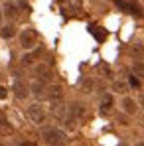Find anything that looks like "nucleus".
Returning a JSON list of instances; mask_svg holds the SVG:
<instances>
[{"label":"nucleus","instance_id":"f257e3e1","mask_svg":"<svg viewBox=\"0 0 144 146\" xmlns=\"http://www.w3.org/2000/svg\"><path fill=\"white\" fill-rule=\"evenodd\" d=\"M42 138H44V142H46V144H63V142H65V138H67V136H65V132H63V130H59V128H46V130H44V132H42Z\"/></svg>","mask_w":144,"mask_h":146},{"label":"nucleus","instance_id":"f03ea898","mask_svg":"<svg viewBox=\"0 0 144 146\" xmlns=\"http://www.w3.org/2000/svg\"><path fill=\"white\" fill-rule=\"evenodd\" d=\"M28 117H30V121L34 124H42V122H46V111H44L42 105L34 103V105L28 107Z\"/></svg>","mask_w":144,"mask_h":146},{"label":"nucleus","instance_id":"7ed1b4c3","mask_svg":"<svg viewBox=\"0 0 144 146\" xmlns=\"http://www.w3.org/2000/svg\"><path fill=\"white\" fill-rule=\"evenodd\" d=\"M38 44V34L34 30H24L20 34V46L24 49H34Z\"/></svg>","mask_w":144,"mask_h":146},{"label":"nucleus","instance_id":"20e7f679","mask_svg":"<svg viewBox=\"0 0 144 146\" xmlns=\"http://www.w3.org/2000/svg\"><path fill=\"white\" fill-rule=\"evenodd\" d=\"M36 75H38V79H42L44 83L51 79V69H49L48 63H40V65H36Z\"/></svg>","mask_w":144,"mask_h":146},{"label":"nucleus","instance_id":"39448f33","mask_svg":"<svg viewBox=\"0 0 144 146\" xmlns=\"http://www.w3.org/2000/svg\"><path fill=\"white\" fill-rule=\"evenodd\" d=\"M46 95H48L51 101H61L63 89H61V85H49L48 89H46Z\"/></svg>","mask_w":144,"mask_h":146},{"label":"nucleus","instance_id":"423d86ee","mask_svg":"<svg viewBox=\"0 0 144 146\" xmlns=\"http://www.w3.org/2000/svg\"><path fill=\"white\" fill-rule=\"evenodd\" d=\"M122 111L126 113V115H134L136 113V101L130 97H124L122 99Z\"/></svg>","mask_w":144,"mask_h":146},{"label":"nucleus","instance_id":"0eeeda50","mask_svg":"<svg viewBox=\"0 0 144 146\" xmlns=\"http://www.w3.org/2000/svg\"><path fill=\"white\" fill-rule=\"evenodd\" d=\"M4 16L10 18V20L18 18V6H16L14 2H6V4H4Z\"/></svg>","mask_w":144,"mask_h":146},{"label":"nucleus","instance_id":"6e6552de","mask_svg":"<svg viewBox=\"0 0 144 146\" xmlns=\"http://www.w3.org/2000/svg\"><path fill=\"white\" fill-rule=\"evenodd\" d=\"M51 113L57 117V119H63L65 115H67V107L63 105V103H59V101H55L53 105H51Z\"/></svg>","mask_w":144,"mask_h":146},{"label":"nucleus","instance_id":"1a4fd4ad","mask_svg":"<svg viewBox=\"0 0 144 146\" xmlns=\"http://www.w3.org/2000/svg\"><path fill=\"white\" fill-rule=\"evenodd\" d=\"M32 93H34L36 97H44V95H46V85H44L42 79H36V81L32 83Z\"/></svg>","mask_w":144,"mask_h":146},{"label":"nucleus","instance_id":"9d476101","mask_svg":"<svg viewBox=\"0 0 144 146\" xmlns=\"http://www.w3.org/2000/svg\"><path fill=\"white\" fill-rule=\"evenodd\" d=\"M14 93H16L18 99H26L28 97V87H26L22 81H16V83H14Z\"/></svg>","mask_w":144,"mask_h":146},{"label":"nucleus","instance_id":"9b49d317","mask_svg":"<svg viewBox=\"0 0 144 146\" xmlns=\"http://www.w3.org/2000/svg\"><path fill=\"white\" fill-rule=\"evenodd\" d=\"M69 113H71L75 119H83L87 111H85V107H83L81 103H75V105H71V111H69Z\"/></svg>","mask_w":144,"mask_h":146},{"label":"nucleus","instance_id":"f8f14e48","mask_svg":"<svg viewBox=\"0 0 144 146\" xmlns=\"http://www.w3.org/2000/svg\"><path fill=\"white\" fill-rule=\"evenodd\" d=\"M111 109H113V95H103V99H101V111L109 113Z\"/></svg>","mask_w":144,"mask_h":146},{"label":"nucleus","instance_id":"ddd939ff","mask_svg":"<svg viewBox=\"0 0 144 146\" xmlns=\"http://www.w3.org/2000/svg\"><path fill=\"white\" fill-rule=\"evenodd\" d=\"M63 8L69 12H77L81 10V0H63Z\"/></svg>","mask_w":144,"mask_h":146},{"label":"nucleus","instance_id":"4468645a","mask_svg":"<svg viewBox=\"0 0 144 146\" xmlns=\"http://www.w3.org/2000/svg\"><path fill=\"white\" fill-rule=\"evenodd\" d=\"M14 34H16V28L12 24H6V26L0 28V36H2V38H12Z\"/></svg>","mask_w":144,"mask_h":146},{"label":"nucleus","instance_id":"2eb2a0df","mask_svg":"<svg viewBox=\"0 0 144 146\" xmlns=\"http://www.w3.org/2000/svg\"><path fill=\"white\" fill-rule=\"evenodd\" d=\"M89 30H91V34L95 36V38H97V40H99V42H103V40L107 38V32H105L103 28H99V26H91Z\"/></svg>","mask_w":144,"mask_h":146},{"label":"nucleus","instance_id":"dca6fc26","mask_svg":"<svg viewBox=\"0 0 144 146\" xmlns=\"http://www.w3.org/2000/svg\"><path fill=\"white\" fill-rule=\"evenodd\" d=\"M132 75H136V77H144V65H142V63H134V67H132Z\"/></svg>","mask_w":144,"mask_h":146},{"label":"nucleus","instance_id":"f3484780","mask_svg":"<svg viewBox=\"0 0 144 146\" xmlns=\"http://www.w3.org/2000/svg\"><path fill=\"white\" fill-rule=\"evenodd\" d=\"M113 89H115V91H119V93H126V89H128V85H126V83H122V81H115V85H113Z\"/></svg>","mask_w":144,"mask_h":146},{"label":"nucleus","instance_id":"a211bd4d","mask_svg":"<svg viewBox=\"0 0 144 146\" xmlns=\"http://www.w3.org/2000/svg\"><path fill=\"white\" fill-rule=\"evenodd\" d=\"M10 130H12V126H10V124H8L6 121H2V119H0V132H4V134H8Z\"/></svg>","mask_w":144,"mask_h":146},{"label":"nucleus","instance_id":"6ab92c4d","mask_svg":"<svg viewBox=\"0 0 144 146\" xmlns=\"http://www.w3.org/2000/svg\"><path fill=\"white\" fill-rule=\"evenodd\" d=\"M83 89H85V93H91V89H93V81H83Z\"/></svg>","mask_w":144,"mask_h":146},{"label":"nucleus","instance_id":"aec40b11","mask_svg":"<svg viewBox=\"0 0 144 146\" xmlns=\"http://www.w3.org/2000/svg\"><path fill=\"white\" fill-rule=\"evenodd\" d=\"M128 81H130V85H132V87H138V85H140V81H138V77H136V75H130V79H128Z\"/></svg>","mask_w":144,"mask_h":146},{"label":"nucleus","instance_id":"412c9836","mask_svg":"<svg viewBox=\"0 0 144 146\" xmlns=\"http://www.w3.org/2000/svg\"><path fill=\"white\" fill-rule=\"evenodd\" d=\"M6 97H8V91H6V87H0V99L4 101Z\"/></svg>","mask_w":144,"mask_h":146},{"label":"nucleus","instance_id":"4be33fe9","mask_svg":"<svg viewBox=\"0 0 144 146\" xmlns=\"http://www.w3.org/2000/svg\"><path fill=\"white\" fill-rule=\"evenodd\" d=\"M22 61H24L26 65H28V63H32V55H24V59H22Z\"/></svg>","mask_w":144,"mask_h":146},{"label":"nucleus","instance_id":"5701e85b","mask_svg":"<svg viewBox=\"0 0 144 146\" xmlns=\"http://www.w3.org/2000/svg\"><path fill=\"white\" fill-rule=\"evenodd\" d=\"M142 124H144V119H142Z\"/></svg>","mask_w":144,"mask_h":146}]
</instances>
